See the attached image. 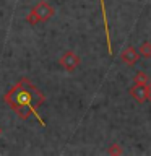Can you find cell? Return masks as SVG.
<instances>
[{
    "mask_svg": "<svg viewBox=\"0 0 151 156\" xmlns=\"http://www.w3.org/2000/svg\"><path fill=\"white\" fill-rule=\"evenodd\" d=\"M3 99L21 120H26L29 115H34L39 124L42 127H46V122L42 120V117L39 115V112H37V107L46 101V96H44L28 78H21V80L5 94Z\"/></svg>",
    "mask_w": 151,
    "mask_h": 156,
    "instance_id": "6da1fadb",
    "label": "cell"
},
{
    "mask_svg": "<svg viewBox=\"0 0 151 156\" xmlns=\"http://www.w3.org/2000/svg\"><path fill=\"white\" fill-rule=\"evenodd\" d=\"M54 15V8L49 5L46 0H41L33 7V10L29 12V15L26 16V21L29 24H37L39 21H47Z\"/></svg>",
    "mask_w": 151,
    "mask_h": 156,
    "instance_id": "7a4b0ae2",
    "label": "cell"
},
{
    "mask_svg": "<svg viewBox=\"0 0 151 156\" xmlns=\"http://www.w3.org/2000/svg\"><path fill=\"white\" fill-rule=\"evenodd\" d=\"M60 65L65 68L67 72H73L75 68H78L80 67V57H78V54H75L73 51H67L63 55L60 57Z\"/></svg>",
    "mask_w": 151,
    "mask_h": 156,
    "instance_id": "3957f363",
    "label": "cell"
},
{
    "mask_svg": "<svg viewBox=\"0 0 151 156\" xmlns=\"http://www.w3.org/2000/svg\"><path fill=\"white\" fill-rule=\"evenodd\" d=\"M128 93L138 104H145L148 101V85H138V83H135L128 90Z\"/></svg>",
    "mask_w": 151,
    "mask_h": 156,
    "instance_id": "277c9868",
    "label": "cell"
},
{
    "mask_svg": "<svg viewBox=\"0 0 151 156\" xmlns=\"http://www.w3.org/2000/svg\"><path fill=\"white\" fill-rule=\"evenodd\" d=\"M138 58H140V52L132 46L125 47L120 54V60L124 62L125 65H135V63L138 62Z\"/></svg>",
    "mask_w": 151,
    "mask_h": 156,
    "instance_id": "5b68a950",
    "label": "cell"
},
{
    "mask_svg": "<svg viewBox=\"0 0 151 156\" xmlns=\"http://www.w3.org/2000/svg\"><path fill=\"white\" fill-rule=\"evenodd\" d=\"M101 10H102V20H104V29H106V42H107V52L112 55V42H111V33H109V21H107V10L104 0H101Z\"/></svg>",
    "mask_w": 151,
    "mask_h": 156,
    "instance_id": "8992f818",
    "label": "cell"
},
{
    "mask_svg": "<svg viewBox=\"0 0 151 156\" xmlns=\"http://www.w3.org/2000/svg\"><path fill=\"white\" fill-rule=\"evenodd\" d=\"M133 80H135V83H138V85H148V83L151 81V78L146 72H138L133 76Z\"/></svg>",
    "mask_w": 151,
    "mask_h": 156,
    "instance_id": "52a82bcc",
    "label": "cell"
},
{
    "mask_svg": "<svg viewBox=\"0 0 151 156\" xmlns=\"http://www.w3.org/2000/svg\"><path fill=\"white\" fill-rule=\"evenodd\" d=\"M140 55L145 57V58H151V42L145 41L141 44L140 46Z\"/></svg>",
    "mask_w": 151,
    "mask_h": 156,
    "instance_id": "ba28073f",
    "label": "cell"
},
{
    "mask_svg": "<svg viewBox=\"0 0 151 156\" xmlns=\"http://www.w3.org/2000/svg\"><path fill=\"white\" fill-rule=\"evenodd\" d=\"M124 151H122L120 145L119 143H112L109 148H107V154H114V156H120Z\"/></svg>",
    "mask_w": 151,
    "mask_h": 156,
    "instance_id": "9c48e42d",
    "label": "cell"
},
{
    "mask_svg": "<svg viewBox=\"0 0 151 156\" xmlns=\"http://www.w3.org/2000/svg\"><path fill=\"white\" fill-rule=\"evenodd\" d=\"M148 101L151 102V81L148 83Z\"/></svg>",
    "mask_w": 151,
    "mask_h": 156,
    "instance_id": "30bf717a",
    "label": "cell"
},
{
    "mask_svg": "<svg viewBox=\"0 0 151 156\" xmlns=\"http://www.w3.org/2000/svg\"><path fill=\"white\" fill-rule=\"evenodd\" d=\"M0 133H2V129H0Z\"/></svg>",
    "mask_w": 151,
    "mask_h": 156,
    "instance_id": "8fae6325",
    "label": "cell"
}]
</instances>
